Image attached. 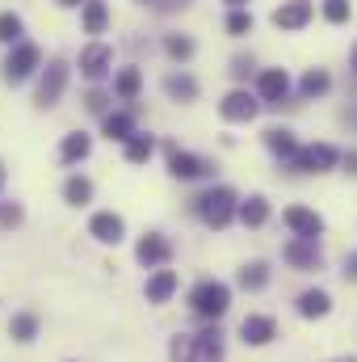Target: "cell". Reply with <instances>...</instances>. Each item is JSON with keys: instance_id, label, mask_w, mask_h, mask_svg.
<instances>
[{"instance_id": "obj_20", "label": "cell", "mask_w": 357, "mask_h": 362, "mask_svg": "<svg viewBox=\"0 0 357 362\" xmlns=\"http://www.w3.org/2000/svg\"><path fill=\"white\" fill-rule=\"evenodd\" d=\"M101 131H105V139H114V144H126L131 135H139V131H135V114H126V110H109V114L101 118Z\"/></svg>"}, {"instance_id": "obj_7", "label": "cell", "mask_w": 357, "mask_h": 362, "mask_svg": "<svg viewBox=\"0 0 357 362\" xmlns=\"http://www.w3.org/2000/svg\"><path fill=\"white\" fill-rule=\"evenodd\" d=\"M68 59H51L47 68H42V76H38V93H34V101H38V110H51V105H59V97L68 89Z\"/></svg>"}, {"instance_id": "obj_19", "label": "cell", "mask_w": 357, "mask_h": 362, "mask_svg": "<svg viewBox=\"0 0 357 362\" xmlns=\"http://www.w3.org/2000/svg\"><path fill=\"white\" fill-rule=\"evenodd\" d=\"M265 148L277 160H286V165H294V156H298V139H294V131H286V127H269Z\"/></svg>"}, {"instance_id": "obj_10", "label": "cell", "mask_w": 357, "mask_h": 362, "mask_svg": "<svg viewBox=\"0 0 357 362\" xmlns=\"http://www.w3.org/2000/svg\"><path fill=\"white\" fill-rule=\"evenodd\" d=\"M261 97L248 89H231L223 101H219V114H223V122H253L257 114H261Z\"/></svg>"}, {"instance_id": "obj_21", "label": "cell", "mask_w": 357, "mask_h": 362, "mask_svg": "<svg viewBox=\"0 0 357 362\" xmlns=\"http://www.w3.org/2000/svg\"><path fill=\"white\" fill-rule=\"evenodd\" d=\"M236 219H240L244 228H265L269 223V198L265 194H248V198H240Z\"/></svg>"}, {"instance_id": "obj_41", "label": "cell", "mask_w": 357, "mask_h": 362, "mask_svg": "<svg viewBox=\"0 0 357 362\" xmlns=\"http://www.w3.org/2000/svg\"><path fill=\"white\" fill-rule=\"evenodd\" d=\"M227 8H248V0H223Z\"/></svg>"}, {"instance_id": "obj_8", "label": "cell", "mask_w": 357, "mask_h": 362, "mask_svg": "<svg viewBox=\"0 0 357 362\" xmlns=\"http://www.w3.org/2000/svg\"><path fill=\"white\" fill-rule=\"evenodd\" d=\"M341 165V152L332 148V144H307V148H298V156H294V173H332Z\"/></svg>"}, {"instance_id": "obj_34", "label": "cell", "mask_w": 357, "mask_h": 362, "mask_svg": "<svg viewBox=\"0 0 357 362\" xmlns=\"http://www.w3.org/2000/svg\"><path fill=\"white\" fill-rule=\"evenodd\" d=\"M349 13H353L349 0H324V21H328V25H345Z\"/></svg>"}, {"instance_id": "obj_4", "label": "cell", "mask_w": 357, "mask_h": 362, "mask_svg": "<svg viewBox=\"0 0 357 362\" xmlns=\"http://www.w3.org/2000/svg\"><path fill=\"white\" fill-rule=\"evenodd\" d=\"M164 152H169V173H173L177 181L214 177V160H206V156H198V152H185V148H177V144H169Z\"/></svg>"}, {"instance_id": "obj_29", "label": "cell", "mask_w": 357, "mask_h": 362, "mask_svg": "<svg viewBox=\"0 0 357 362\" xmlns=\"http://www.w3.org/2000/svg\"><path fill=\"white\" fill-rule=\"evenodd\" d=\"M63 202H68V206H89L92 202V181L80 177V173H72V177L63 181Z\"/></svg>"}, {"instance_id": "obj_36", "label": "cell", "mask_w": 357, "mask_h": 362, "mask_svg": "<svg viewBox=\"0 0 357 362\" xmlns=\"http://www.w3.org/2000/svg\"><path fill=\"white\" fill-rule=\"evenodd\" d=\"M253 68H257V64H253V55H236V59H231V76H236V81H248V76H253Z\"/></svg>"}, {"instance_id": "obj_33", "label": "cell", "mask_w": 357, "mask_h": 362, "mask_svg": "<svg viewBox=\"0 0 357 362\" xmlns=\"http://www.w3.org/2000/svg\"><path fill=\"white\" fill-rule=\"evenodd\" d=\"M164 51L185 64V59H193V38H185V34H169V38H164Z\"/></svg>"}, {"instance_id": "obj_32", "label": "cell", "mask_w": 357, "mask_h": 362, "mask_svg": "<svg viewBox=\"0 0 357 362\" xmlns=\"http://www.w3.org/2000/svg\"><path fill=\"white\" fill-rule=\"evenodd\" d=\"M253 25H257V21H253V13H248V8H231V13H227V34H231V38L253 34Z\"/></svg>"}, {"instance_id": "obj_38", "label": "cell", "mask_w": 357, "mask_h": 362, "mask_svg": "<svg viewBox=\"0 0 357 362\" xmlns=\"http://www.w3.org/2000/svg\"><path fill=\"white\" fill-rule=\"evenodd\" d=\"M105 101H109V97H105L101 89H92V93H89V110H92V114H101V118L109 114V110H105Z\"/></svg>"}, {"instance_id": "obj_22", "label": "cell", "mask_w": 357, "mask_h": 362, "mask_svg": "<svg viewBox=\"0 0 357 362\" xmlns=\"http://www.w3.org/2000/svg\"><path fill=\"white\" fill-rule=\"evenodd\" d=\"M89 152H92V135H85V131H72L59 144V160L63 165H80V160H89Z\"/></svg>"}, {"instance_id": "obj_6", "label": "cell", "mask_w": 357, "mask_h": 362, "mask_svg": "<svg viewBox=\"0 0 357 362\" xmlns=\"http://www.w3.org/2000/svg\"><path fill=\"white\" fill-rule=\"evenodd\" d=\"M38 64H42V51L34 47V42H17L13 51H8V59H4V85H25L34 72H38Z\"/></svg>"}, {"instance_id": "obj_12", "label": "cell", "mask_w": 357, "mask_h": 362, "mask_svg": "<svg viewBox=\"0 0 357 362\" xmlns=\"http://www.w3.org/2000/svg\"><path fill=\"white\" fill-rule=\"evenodd\" d=\"M257 97L265 101L269 110L286 105V97H290V72H286V68H265V72L257 76Z\"/></svg>"}, {"instance_id": "obj_14", "label": "cell", "mask_w": 357, "mask_h": 362, "mask_svg": "<svg viewBox=\"0 0 357 362\" xmlns=\"http://www.w3.org/2000/svg\"><path fill=\"white\" fill-rule=\"evenodd\" d=\"M89 236L97 245H122L126 240V219L118 211H97L89 219Z\"/></svg>"}, {"instance_id": "obj_40", "label": "cell", "mask_w": 357, "mask_h": 362, "mask_svg": "<svg viewBox=\"0 0 357 362\" xmlns=\"http://www.w3.org/2000/svg\"><path fill=\"white\" fill-rule=\"evenodd\" d=\"M55 4H59V8H80L85 0H55Z\"/></svg>"}, {"instance_id": "obj_31", "label": "cell", "mask_w": 357, "mask_h": 362, "mask_svg": "<svg viewBox=\"0 0 357 362\" xmlns=\"http://www.w3.org/2000/svg\"><path fill=\"white\" fill-rule=\"evenodd\" d=\"M21 34H25V21L17 13H0V42L4 47H17V42H25Z\"/></svg>"}, {"instance_id": "obj_27", "label": "cell", "mask_w": 357, "mask_h": 362, "mask_svg": "<svg viewBox=\"0 0 357 362\" xmlns=\"http://www.w3.org/2000/svg\"><path fill=\"white\" fill-rule=\"evenodd\" d=\"M80 21H85V34H105V25H109L105 0H85L80 4Z\"/></svg>"}, {"instance_id": "obj_13", "label": "cell", "mask_w": 357, "mask_h": 362, "mask_svg": "<svg viewBox=\"0 0 357 362\" xmlns=\"http://www.w3.org/2000/svg\"><path fill=\"white\" fill-rule=\"evenodd\" d=\"M109 72H114V51H109L105 42H89V47L80 51V76L97 85V81H105Z\"/></svg>"}, {"instance_id": "obj_1", "label": "cell", "mask_w": 357, "mask_h": 362, "mask_svg": "<svg viewBox=\"0 0 357 362\" xmlns=\"http://www.w3.org/2000/svg\"><path fill=\"white\" fill-rule=\"evenodd\" d=\"M223 329L219 320H210L202 333H177L169 341V358L173 362H223Z\"/></svg>"}, {"instance_id": "obj_43", "label": "cell", "mask_w": 357, "mask_h": 362, "mask_svg": "<svg viewBox=\"0 0 357 362\" xmlns=\"http://www.w3.org/2000/svg\"><path fill=\"white\" fill-rule=\"evenodd\" d=\"M139 4H152V8H156V4H160V0H139Z\"/></svg>"}, {"instance_id": "obj_35", "label": "cell", "mask_w": 357, "mask_h": 362, "mask_svg": "<svg viewBox=\"0 0 357 362\" xmlns=\"http://www.w3.org/2000/svg\"><path fill=\"white\" fill-rule=\"evenodd\" d=\"M25 223V206L21 202H0V228H21Z\"/></svg>"}, {"instance_id": "obj_45", "label": "cell", "mask_w": 357, "mask_h": 362, "mask_svg": "<svg viewBox=\"0 0 357 362\" xmlns=\"http://www.w3.org/2000/svg\"><path fill=\"white\" fill-rule=\"evenodd\" d=\"M337 362H357V358H337Z\"/></svg>"}, {"instance_id": "obj_28", "label": "cell", "mask_w": 357, "mask_h": 362, "mask_svg": "<svg viewBox=\"0 0 357 362\" xmlns=\"http://www.w3.org/2000/svg\"><path fill=\"white\" fill-rule=\"evenodd\" d=\"M8 337H13L17 346H30V341L38 337V316H34V312H17V316L8 320Z\"/></svg>"}, {"instance_id": "obj_42", "label": "cell", "mask_w": 357, "mask_h": 362, "mask_svg": "<svg viewBox=\"0 0 357 362\" xmlns=\"http://www.w3.org/2000/svg\"><path fill=\"white\" fill-rule=\"evenodd\" d=\"M349 64H353V76H357V42H353V55H349Z\"/></svg>"}, {"instance_id": "obj_39", "label": "cell", "mask_w": 357, "mask_h": 362, "mask_svg": "<svg viewBox=\"0 0 357 362\" xmlns=\"http://www.w3.org/2000/svg\"><path fill=\"white\" fill-rule=\"evenodd\" d=\"M341 169H345L349 177H357V148H349V152H341Z\"/></svg>"}, {"instance_id": "obj_15", "label": "cell", "mask_w": 357, "mask_h": 362, "mask_svg": "<svg viewBox=\"0 0 357 362\" xmlns=\"http://www.w3.org/2000/svg\"><path fill=\"white\" fill-rule=\"evenodd\" d=\"M311 17H315V4H311V0H282V4L273 8V25H277V30H286V34L303 30Z\"/></svg>"}, {"instance_id": "obj_5", "label": "cell", "mask_w": 357, "mask_h": 362, "mask_svg": "<svg viewBox=\"0 0 357 362\" xmlns=\"http://www.w3.org/2000/svg\"><path fill=\"white\" fill-rule=\"evenodd\" d=\"M282 262L298 274H315V270H324V249H320V240L290 236V240L282 245Z\"/></svg>"}, {"instance_id": "obj_30", "label": "cell", "mask_w": 357, "mask_h": 362, "mask_svg": "<svg viewBox=\"0 0 357 362\" xmlns=\"http://www.w3.org/2000/svg\"><path fill=\"white\" fill-rule=\"evenodd\" d=\"M139 89H143V72H139V68H122V72L114 76V93H118L122 101H135Z\"/></svg>"}, {"instance_id": "obj_9", "label": "cell", "mask_w": 357, "mask_h": 362, "mask_svg": "<svg viewBox=\"0 0 357 362\" xmlns=\"http://www.w3.org/2000/svg\"><path fill=\"white\" fill-rule=\"evenodd\" d=\"M135 262H139L143 270H164V266L173 262V240H169L164 232H147V236L135 245Z\"/></svg>"}, {"instance_id": "obj_2", "label": "cell", "mask_w": 357, "mask_h": 362, "mask_svg": "<svg viewBox=\"0 0 357 362\" xmlns=\"http://www.w3.org/2000/svg\"><path fill=\"white\" fill-rule=\"evenodd\" d=\"M236 211H240V194H236L231 185H210V189H202V194L193 198V215H198L206 228H214V232H223V228L236 219Z\"/></svg>"}, {"instance_id": "obj_16", "label": "cell", "mask_w": 357, "mask_h": 362, "mask_svg": "<svg viewBox=\"0 0 357 362\" xmlns=\"http://www.w3.org/2000/svg\"><path fill=\"white\" fill-rule=\"evenodd\" d=\"M273 337H277V320L265 316V312H253V316L240 320V341H244V346H257V350H261Z\"/></svg>"}, {"instance_id": "obj_23", "label": "cell", "mask_w": 357, "mask_h": 362, "mask_svg": "<svg viewBox=\"0 0 357 362\" xmlns=\"http://www.w3.org/2000/svg\"><path fill=\"white\" fill-rule=\"evenodd\" d=\"M328 89H332V76H328L324 68H307L303 81H298V97H303V101H315V97H324Z\"/></svg>"}, {"instance_id": "obj_11", "label": "cell", "mask_w": 357, "mask_h": 362, "mask_svg": "<svg viewBox=\"0 0 357 362\" xmlns=\"http://www.w3.org/2000/svg\"><path fill=\"white\" fill-rule=\"evenodd\" d=\"M282 223L290 228V236H303V240H320L324 236V215L311 211V206H286Z\"/></svg>"}, {"instance_id": "obj_3", "label": "cell", "mask_w": 357, "mask_h": 362, "mask_svg": "<svg viewBox=\"0 0 357 362\" xmlns=\"http://www.w3.org/2000/svg\"><path fill=\"white\" fill-rule=\"evenodd\" d=\"M231 308V286L219 282V278H202L193 291H189V312L202 316V320H223Z\"/></svg>"}, {"instance_id": "obj_18", "label": "cell", "mask_w": 357, "mask_h": 362, "mask_svg": "<svg viewBox=\"0 0 357 362\" xmlns=\"http://www.w3.org/2000/svg\"><path fill=\"white\" fill-rule=\"evenodd\" d=\"M177 286H181L177 270H156L143 282V295H147V303H169V299L177 295Z\"/></svg>"}, {"instance_id": "obj_26", "label": "cell", "mask_w": 357, "mask_h": 362, "mask_svg": "<svg viewBox=\"0 0 357 362\" xmlns=\"http://www.w3.org/2000/svg\"><path fill=\"white\" fill-rule=\"evenodd\" d=\"M269 278H273L269 262H248V266H240V274H236V282H240L244 291H265Z\"/></svg>"}, {"instance_id": "obj_37", "label": "cell", "mask_w": 357, "mask_h": 362, "mask_svg": "<svg viewBox=\"0 0 357 362\" xmlns=\"http://www.w3.org/2000/svg\"><path fill=\"white\" fill-rule=\"evenodd\" d=\"M341 278H345V282H357V249H353V253H345V266H341Z\"/></svg>"}, {"instance_id": "obj_24", "label": "cell", "mask_w": 357, "mask_h": 362, "mask_svg": "<svg viewBox=\"0 0 357 362\" xmlns=\"http://www.w3.org/2000/svg\"><path fill=\"white\" fill-rule=\"evenodd\" d=\"M164 93L173 97V101H198V81L189 76V72H169L164 76Z\"/></svg>"}, {"instance_id": "obj_17", "label": "cell", "mask_w": 357, "mask_h": 362, "mask_svg": "<svg viewBox=\"0 0 357 362\" xmlns=\"http://www.w3.org/2000/svg\"><path fill=\"white\" fill-rule=\"evenodd\" d=\"M294 312H298L303 320H324V316L332 312V295H328L324 286H311V291H303V295L294 299Z\"/></svg>"}, {"instance_id": "obj_25", "label": "cell", "mask_w": 357, "mask_h": 362, "mask_svg": "<svg viewBox=\"0 0 357 362\" xmlns=\"http://www.w3.org/2000/svg\"><path fill=\"white\" fill-rule=\"evenodd\" d=\"M152 152H156V139L152 135H131L126 144H122V156H126V165H147L152 160Z\"/></svg>"}, {"instance_id": "obj_44", "label": "cell", "mask_w": 357, "mask_h": 362, "mask_svg": "<svg viewBox=\"0 0 357 362\" xmlns=\"http://www.w3.org/2000/svg\"><path fill=\"white\" fill-rule=\"evenodd\" d=\"M0 189H4V165H0Z\"/></svg>"}]
</instances>
